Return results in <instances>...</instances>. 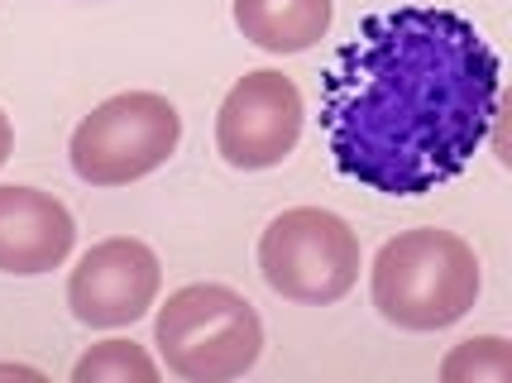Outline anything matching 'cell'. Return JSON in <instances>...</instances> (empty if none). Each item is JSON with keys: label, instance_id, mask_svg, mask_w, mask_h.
<instances>
[{"label": "cell", "instance_id": "9", "mask_svg": "<svg viewBox=\"0 0 512 383\" xmlns=\"http://www.w3.org/2000/svg\"><path fill=\"white\" fill-rule=\"evenodd\" d=\"M335 0H235V29L264 53H307L331 34Z\"/></svg>", "mask_w": 512, "mask_h": 383}, {"label": "cell", "instance_id": "4", "mask_svg": "<svg viewBox=\"0 0 512 383\" xmlns=\"http://www.w3.org/2000/svg\"><path fill=\"white\" fill-rule=\"evenodd\" d=\"M182 144V115L158 91H120L72 130V173L87 187H130L158 173Z\"/></svg>", "mask_w": 512, "mask_h": 383}, {"label": "cell", "instance_id": "11", "mask_svg": "<svg viewBox=\"0 0 512 383\" xmlns=\"http://www.w3.org/2000/svg\"><path fill=\"white\" fill-rule=\"evenodd\" d=\"M441 383H512V340L474 336L441 360Z\"/></svg>", "mask_w": 512, "mask_h": 383}, {"label": "cell", "instance_id": "7", "mask_svg": "<svg viewBox=\"0 0 512 383\" xmlns=\"http://www.w3.org/2000/svg\"><path fill=\"white\" fill-rule=\"evenodd\" d=\"M158 288H163V264L154 249L134 235H111L96 240L67 273V307L91 331H120L154 307Z\"/></svg>", "mask_w": 512, "mask_h": 383}, {"label": "cell", "instance_id": "8", "mask_svg": "<svg viewBox=\"0 0 512 383\" xmlns=\"http://www.w3.org/2000/svg\"><path fill=\"white\" fill-rule=\"evenodd\" d=\"M77 245V221L53 192L39 187H0V273L39 278L67 264Z\"/></svg>", "mask_w": 512, "mask_h": 383}, {"label": "cell", "instance_id": "13", "mask_svg": "<svg viewBox=\"0 0 512 383\" xmlns=\"http://www.w3.org/2000/svg\"><path fill=\"white\" fill-rule=\"evenodd\" d=\"M0 379H44V374L29 364H0Z\"/></svg>", "mask_w": 512, "mask_h": 383}, {"label": "cell", "instance_id": "1", "mask_svg": "<svg viewBox=\"0 0 512 383\" xmlns=\"http://www.w3.org/2000/svg\"><path fill=\"white\" fill-rule=\"evenodd\" d=\"M498 91V53L474 20L436 5L364 15L321 72L335 173L379 197L446 187L493 135Z\"/></svg>", "mask_w": 512, "mask_h": 383}, {"label": "cell", "instance_id": "3", "mask_svg": "<svg viewBox=\"0 0 512 383\" xmlns=\"http://www.w3.org/2000/svg\"><path fill=\"white\" fill-rule=\"evenodd\" d=\"M154 345L178 379L235 383L264 355V321L245 293L225 283H187L158 307Z\"/></svg>", "mask_w": 512, "mask_h": 383}, {"label": "cell", "instance_id": "10", "mask_svg": "<svg viewBox=\"0 0 512 383\" xmlns=\"http://www.w3.org/2000/svg\"><path fill=\"white\" fill-rule=\"evenodd\" d=\"M158 360L134 340H101L72 364V383H158Z\"/></svg>", "mask_w": 512, "mask_h": 383}, {"label": "cell", "instance_id": "5", "mask_svg": "<svg viewBox=\"0 0 512 383\" xmlns=\"http://www.w3.org/2000/svg\"><path fill=\"white\" fill-rule=\"evenodd\" d=\"M259 273L297 307H331L359 283V235L326 206H292L259 235Z\"/></svg>", "mask_w": 512, "mask_h": 383}, {"label": "cell", "instance_id": "12", "mask_svg": "<svg viewBox=\"0 0 512 383\" xmlns=\"http://www.w3.org/2000/svg\"><path fill=\"white\" fill-rule=\"evenodd\" d=\"M10 154H15V125H10V115L0 111V168H5Z\"/></svg>", "mask_w": 512, "mask_h": 383}, {"label": "cell", "instance_id": "6", "mask_svg": "<svg viewBox=\"0 0 512 383\" xmlns=\"http://www.w3.org/2000/svg\"><path fill=\"white\" fill-rule=\"evenodd\" d=\"M302 120H307V106H302V91L288 72H245L225 91L221 111H216V149L230 168L264 173L297 149Z\"/></svg>", "mask_w": 512, "mask_h": 383}, {"label": "cell", "instance_id": "2", "mask_svg": "<svg viewBox=\"0 0 512 383\" xmlns=\"http://www.w3.org/2000/svg\"><path fill=\"white\" fill-rule=\"evenodd\" d=\"M479 293H484L479 254L455 230H402L374 254V269H369V297L379 316L388 326L417 331V336L465 321Z\"/></svg>", "mask_w": 512, "mask_h": 383}]
</instances>
